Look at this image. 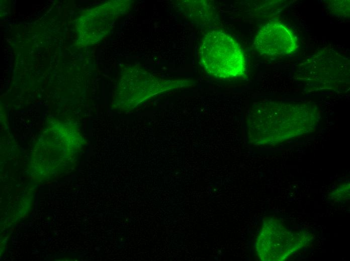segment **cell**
<instances>
[{"mask_svg": "<svg viewBox=\"0 0 350 261\" xmlns=\"http://www.w3.org/2000/svg\"><path fill=\"white\" fill-rule=\"evenodd\" d=\"M317 120L316 108L311 104L260 102L248 111V138L255 145L277 144L311 132Z\"/></svg>", "mask_w": 350, "mask_h": 261, "instance_id": "obj_1", "label": "cell"}, {"mask_svg": "<svg viewBox=\"0 0 350 261\" xmlns=\"http://www.w3.org/2000/svg\"><path fill=\"white\" fill-rule=\"evenodd\" d=\"M200 60L209 74L220 78L242 76L245 60L239 44L230 35L218 30L207 33L200 48Z\"/></svg>", "mask_w": 350, "mask_h": 261, "instance_id": "obj_2", "label": "cell"}, {"mask_svg": "<svg viewBox=\"0 0 350 261\" xmlns=\"http://www.w3.org/2000/svg\"><path fill=\"white\" fill-rule=\"evenodd\" d=\"M304 236L288 231L276 218L264 223L256 242V251L262 260H284L303 245Z\"/></svg>", "mask_w": 350, "mask_h": 261, "instance_id": "obj_3", "label": "cell"}, {"mask_svg": "<svg viewBox=\"0 0 350 261\" xmlns=\"http://www.w3.org/2000/svg\"><path fill=\"white\" fill-rule=\"evenodd\" d=\"M129 7L128 1H111L88 10L77 22L78 41L83 45L98 43L110 31L115 20L129 11Z\"/></svg>", "mask_w": 350, "mask_h": 261, "instance_id": "obj_4", "label": "cell"}, {"mask_svg": "<svg viewBox=\"0 0 350 261\" xmlns=\"http://www.w3.org/2000/svg\"><path fill=\"white\" fill-rule=\"evenodd\" d=\"M254 46L261 54L280 56L295 51L298 42L288 28L283 24L273 22L266 24L258 31Z\"/></svg>", "mask_w": 350, "mask_h": 261, "instance_id": "obj_5", "label": "cell"}]
</instances>
